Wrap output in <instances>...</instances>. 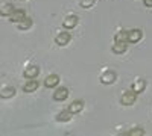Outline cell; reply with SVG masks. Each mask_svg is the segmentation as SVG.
Listing matches in <instances>:
<instances>
[{
	"mask_svg": "<svg viewBox=\"0 0 152 136\" xmlns=\"http://www.w3.org/2000/svg\"><path fill=\"white\" fill-rule=\"evenodd\" d=\"M137 95H138V94H137L132 88L123 91L122 95H120V104H122V106H132V104L137 101Z\"/></svg>",
	"mask_w": 152,
	"mask_h": 136,
	"instance_id": "1",
	"label": "cell"
},
{
	"mask_svg": "<svg viewBox=\"0 0 152 136\" xmlns=\"http://www.w3.org/2000/svg\"><path fill=\"white\" fill-rule=\"evenodd\" d=\"M116 77H117L116 73L108 70V71H105L102 76H100V82H102L104 85H113L114 82H116Z\"/></svg>",
	"mask_w": 152,
	"mask_h": 136,
	"instance_id": "2",
	"label": "cell"
},
{
	"mask_svg": "<svg viewBox=\"0 0 152 136\" xmlns=\"http://www.w3.org/2000/svg\"><path fill=\"white\" fill-rule=\"evenodd\" d=\"M38 74H40V68H38L37 65H29L23 71V77L24 79H35Z\"/></svg>",
	"mask_w": 152,
	"mask_h": 136,
	"instance_id": "3",
	"label": "cell"
},
{
	"mask_svg": "<svg viewBox=\"0 0 152 136\" xmlns=\"http://www.w3.org/2000/svg\"><path fill=\"white\" fill-rule=\"evenodd\" d=\"M78 23H79V18L76 15H67L64 18V21H62V26L66 29H73V27L78 26Z\"/></svg>",
	"mask_w": 152,
	"mask_h": 136,
	"instance_id": "4",
	"label": "cell"
},
{
	"mask_svg": "<svg viewBox=\"0 0 152 136\" xmlns=\"http://www.w3.org/2000/svg\"><path fill=\"white\" fill-rule=\"evenodd\" d=\"M38 86H40V82H37L35 79H29V82H26L23 86V92H26V94L35 92L38 89Z\"/></svg>",
	"mask_w": 152,
	"mask_h": 136,
	"instance_id": "5",
	"label": "cell"
},
{
	"mask_svg": "<svg viewBox=\"0 0 152 136\" xmlns=\"http://www.w3.org/2000/svg\"><path fill=\"white\" fill-rule=\"evenodd\" d=\"M67 97H69V89L64 88V86H62V88H58L53 92V100L55 101H64Z\"/></svg>",
	"mask_w": 152,
	"mask_h": 136,
	"instance_id": "6",
	"label": "cell"
},
{
	"mask_svg": "<svg viewBox=\"0 0 152 136\" xmlns=\"http://www.w3.org/2000/svg\"><path fill=\"white\" fill-rule=\"evenodd\" d=\"M24 18H26V11L24 9H15L14 12H12V15H9V20L12 23H20Z\"/></svg>",
	"mask_w": 152,
	"mask_h": 136,
	"instance_id": "7",
	"label": "cell"
},
{
	"mask_svg": "<svg viewBox=\"0 0 152 136\" xmlns=\"http://www.w3.org/2000/svg\"><path fill=\"white\" fill-rule=\"evenodd\" d=\"M126 42H128V41H114V44H113V53H116V55L125 53L126 48H128Z\"/></svg>",
	"mask_w": 152,
	"mask_h": 136,
	"instance_id": "8",
	"label": "cell"
},
{
	"mask_svg": "<svg viewBox=\"0 0 152 136\" xmlns=\"http://www.w3.org/2000/svg\"><path fill=\"white\" fill-rule=\"evenodd\" d=\"M55 42H56L58 45H61V47L67 45V44L70 42V33H67V32H61V33H58V35H56V38H55Z\"/></svg>",
	"mask_w": 152,
	"mask_h": 136,
	"instance_id": "9",
	"label": "cell"
},
{
	"mask_svg": "<svg viewBox=\"0 0 152 136\" xmlns=\"http://www.w3.org/2000/svg\"><path fill=\"white\" fill-rule=\"evenodd\" d=\"M142 30L140 29H132V30H129L128 32V42H138L142 40Z\"/></svg>",
	"mask_w": 152,
	"mask_h": 136,
	"instance_id": "10",
	"label": "cell"
},
{
	"mask_svg": "<svg viewBox=\"0 0 152 136\" xmlns=\"http://www.w3.org/2000/svg\"><path fill=\"white\" fill-rule=\"evenodd\" d=\"M59 83V77L56 76V74H50V76H47L46 77V80H44V86L46 88H55V86Z\"/></svg>",
	"mask_w": 152,
	"mask_h": 136,
	"instance_id": "11",
	"label": "cell"
},
{
	"mask_svg": "<svg viewBox=\"0 0 152 136\" xmlns=\"http://www.w3.org/2000/svg\"><path fill=\"white\" fill-rule=\"evenodd\" d=\"M82 109H84V101H82V100H75V101H72L70 106H69V110H70L73 115H75V114H79Z\"/></svg>",
	"mask_w": 152,
	"mask_h": 136,
	"instance_id": "12",
	"label": "cell"
},
{
	"mask_svg": "<svg viewBox=\"0 0 152 136\" xmlns=\"http://www.w3.org/2000/svg\"><path fill=\"white\" fill-rule=\"evenodd\" d=\"M131 88L137 92V94H140V92H143L145 89H146V80H143V79H138V80H135L134 83H132V86Z\"/></svg>",
	"mask_w": 152,
	"mask_h": 136,
	"instance_id": "13",
	"label": "cell"
},
{
	"mask_svg": "<svg viewBox=\"0 0 152 136\" xmlns=\"http://www.w3.org/2000/svg\"><path fill=\"white\" fill-rule=\"evenodd\" d=\"M72 112L67 109V110H64V112H59L58 115H56V121L58 122H69L70 119H72Z\"/></svg>",
	"mask_w": 152,
	"mask_h": 136,
	"instance_id": "14",
	"label": "cell"
},
{
	"mask_svg": "<svg viewBox=\"0 0 152 136\" xmlns=\"http://www.w3.org/2000/svg\"><path fill=\"white\" fill-rule=\"evenodd\" d=\"M15 11V8L12 6L11 3H5L2 5V9H0V15L2 17H8V15H12V12Z\"/></svg>",
	"mask_w": 152,
	"mask_h": 136,
	"instance_id": "15",
	"label": "cell"
},
{
	"mask_svg": "<svg viewBox=\"0 0 152 136\" xmlns=\"http://www.w3.org/2000/svg\"><path fill=\"white\" fill-rule=\"evenodd\" d=\"M17 27H18L20 30H28V29H31V27H32V20H31L29 17H26L24 20H21L20 23H17Z\"/></svg>",
	"mask_w": 152,
	"mask_h": 136,
	"instance_id": "16",
	"label": "cell"
},
{
	"mask_svg": "<svg viewBox=\"0 0 152 136\" xmlns=\"http://www.w3.org/2000/svg\"><path fill=\"white\" fill-rule=\"evenodd\" d=\"M17 94V91H15V88H12V86H6V88H3L2 89V98H11V97H14Z\"/></svg>",
	"mask_w": 152,
	"mask_h": 136,
	"instance_id": "17",
	"label": "cell"
},
{
	"mask_svg": "<svg viewBox=\"0 0 152 136\" xmlns=\"http://www.w3.org/2000/svg\"><path fill=\"white\" fill-rule=\"evenodd\" d=\"M114 41H128V32H126V30H119L116 33Z\"/></svg>",
	"mask_w": 152,
	"mask_h": 136,
	"instance_id": "18",
	"label": "cell"
},
{
	"mask_svg": "<svg viewBox=\"0 0 152 136\" xmlns=\"http://www.w3.org/2000/svg\"><path fill=\"white\" fill-rule=\"evenodd\" d=\"M126 136H145V130L143 129H131L129 132L125 133Z\"/></svg>",
	"mask_w": 152,
	"mask_h": 136,
	"instance_id": "19",
	"label": "cell"
},
{
	"mask_svg": "<svg viewBox=\"0 0 152 136\" xmlns=\"http://www.w3.org/2000/svg\"><path fill=\"white\" fill-rule=\"evenodd\" d=\"M93 5H94V0H81V6L85 8V9L87 8H91Z\"/></svg>",
	"mask_w": 152,
	"mask_h": 136,
	"instance_id": "20",
	"label": "cell"
},
{
	"mask_svg": "<svg viewBox=\"0 0 152 136\" xmlns=\"http://www.w3.org/2000/svg\"><path fill=\"white\" fill-rule=\"evenodd\" d=\"M143 3L146 8H152V0H143Z\"/></svg>",
	"mask_w": 152,
	"mask_h": 136,
	"instance_id": "21",
	"label": "cell"
}]
</instances>
